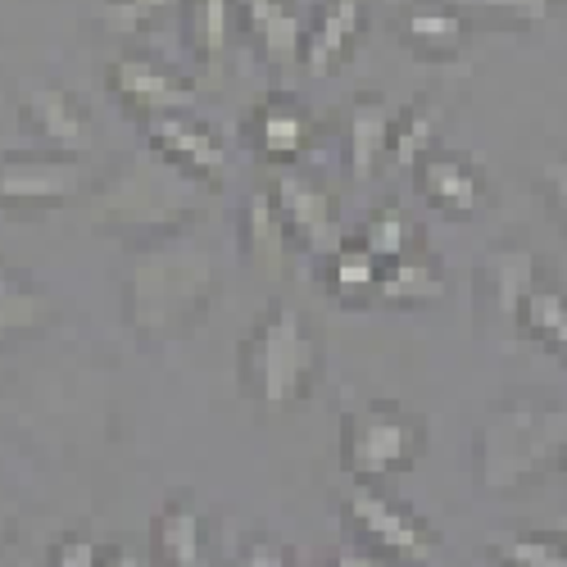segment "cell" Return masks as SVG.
<instances>
[{
	"label": "cell",
	"instance_id": "cell-1",
	"mask_svg": "<svg viewBox=\"0 0 567 567\" xmlns=\"http://www.w3.org/2000/svg\"><path fill=\"white\" fill-rule=\"evenodd\" d=\"M218 300V268L214 255L196 241H159L141 246L123 272V322L136 346L164 350L196 337L209 322Z\"/></svg>",
	"mask_w": 567,
	"mask_h": 567
},
{
	"label": "cell",
	"instance_id": "cell-2",
	"mask_svg": "<svg viewBox=\"0 0 567 567\" xmlns=\"http://www.w3.org/2000/svg\"><path fill=\"white\" fill-rule=\"evenodd\" d=\"M567 472V409L549 400H495L472 432V486L513 499Z\"/></svg>",
	"mask_w": 567,
	"mask_h": 567
},
{
	"label": "cell",
	"instance_id": "cell-3",
	"mask_svg": "<svg viewBox=\"0 0 567 567\" xmlns=\"http://www.w3.org/2000/svg\"><path fill=\"white\" fill-rule=\"evenodd\" d=\"M322 382V337L291 300H268L236 341V386L259 413H291Z\"/></svg>",
	"mask_w": 567,
	"mask_h": 567
},
{
	"label": "cell",
	"instance_id": "cell-4",
	"mask_svg": "<svg viewBox=\"0 0 567 567\" xmlns=\"http://www.w3.org/2000/svg\"><path fill=\"white\" fill-rule=\"evenodd\" d=\"M200 186L177 177L173 168L155 164H127L91 196V218L101 231L118 236L132 250L177 241L200 223Z\"/></svg>",
	"mask_w": 567,
	"mask_h": 567
},
{
	"label": "cell",
	"instance_id": "cell-5",
	"mask_svg": "<svg viewBox=\"0 0 567 567\" xmlns=\"http://www.w3.org/2000/svg\"><path fill=\"white\" fill-rule=\"evenodd\" d=\"M337 454L350 482L391 486L427 454V417L400 400H363L341 413Z\"/></svg>",
	"mask_w": 567,
	"mask_h": 567
},
{
	"label": "cell",
	"instance_id": "cell-6",
	"mask_svg": "<svg viewBox=\"0 0 567 567\" xmlns=\"http://www.w3.org/2000/svg\"><path fill=\"white\" fill-rule=\"evenodd\" d=\"M337 517L346 527V540L382 554L395 567H436L441 558V536L413 504L391 495L386 486L350 482L346 495L337 499Z\"/></svg>",
	"mask_w": 567,
	"mask_h": 567
},
{
	"label": "cell",
	"instance_id": "cell-7",
	"mask_svg": "<svg viewBox=\"0 0 567 567\" xmlns=\"http://www.w3.org/2000/svg\"><path fill=\"white\" fill-rule=\"evenodd\" d=\"M96 196L91 164L55 151H6L0 155V214H51Z\"/></svg>",
	"mask_w": 567,
	"mask_h": 567
},
{
	"label": "cell",
	"instance_id": "cell-8",
	"mask_svg": "<svg viewBox=\"0 0 567 567\" xmlns=\"http://www.w3.org/2000/svg\"><path fill=\"white\" fill-rule=\"evenodd\" d=\"M545 277L540 259L527 246H491L477 268H472V327H477L482 341H499L513 346V318L523 296Z\"/></svg>",
	"mask_w": 567,
	"mask_h": 567
},
{
	"label": "cell",
	"instance_id": "cell-9",
	"mask_svg": "<svg viewBox=\"0 0 567 567\" xmlns=\"http://www.w3.org/2000/svg\"><path fill=\"white\" fill-rule=\"evenodd\" d=\"M268 196L281 214V223H287L291 231V246L300 255H309L313 264H322L332 250H341L350 241V231L341 223V205L332 200V192H327L322 182H313L309 173L300 168H277L272 182H268Z\"/></svg>",
	"mask_w": 567,
	"mask_h": 567
},
{
	"label": "cell",
	"instance_id": "cell-10",
	"mask_svg": "<svg viewBox=\"0 0 567 567\" xmlns=\"http://www.w3.org/2000/svg\"><path fill=\"white\" fill-rule=\"evenodd\" d=\"M141 136H146V151L164 168H173L177 177L200 186V192L223 186L231 151H227V141L205 118H196V114H159V118L141 123Z\"/></svg>",
	"mask_w": 567,
	"mask_h": 567
},
{
	"label": "cell",
	"instance_id": "cell-11",
	"mask_svg": "<svg viewBox=\"0 0 567 567\" xmlns=\"http://www.w3.org/2000/svg\"><path fill=\"white\" fill-rule=\"evenodd\" d=\"M19 123L37 141V151L78 155V159H86L91 151H96V123H91V110L64 82H41V78L23 82L19 86Z\"/></svg>",
	"mask_w": 567,
	"mask_h": 567
},
{
	"label": "cell",
	"instance_id": "cell-12",
	"mask_svg": "<svg viewBox=\"0 0 567 567\" xmlns=\"http://www.w3.org/2000/svg\"><path fill=\"white\" fill-rule=\"evenodd\" d=\"M413 192L432 214L450 218V223H467L491 209L495 200V182L486 173V164L472 151H450L436 146L427 159L413 168Z\"/></svg>",
	"mask_w": 567,
	"mask_h": 567
},
{
	"label": "cell",
	"instance_id": "cell-13",
	"mask_svg": "<svg viewBox=\"0 0 567 567\" xmlns=\"http://www.w3.org/2000/svg\"><path fill=\"white\" fill-rule=\"evenodd\" d=\"M105 91L136 118H159V114H192L196 110V86L177 78L168 64H155L146 55H118L105 64Z\"/></svg>",
	"mask_w": 567,
	"mask_h": 567
},
{
	"label": "cell",
	"instance_id": "cell-14",
	"mask_svg": "<svg viewBox=\"0 0 567 567\" xmlns=\"http://www.w3.org/2000/svg\"><path fill=\"white\" fill-rule=\"evenodd\" d=\"M241 141L268 168H296L313 141V123L291 91H268L241 118Z\"/></svg>",
	"mask_w": 567,
	"mask_h": 567
},
{
	"label": "cell",
	"instance_id": "cell-15",
	"mask_svg": "<svg viewBox=\"0 0 567 567\" xmlns=\"http://www.w3.org/2000/svg\"><path fill=\"white\" fill-rule=\"evenodd\" d=\"M151 567H218L209 554V513L192 491H173L155 508Z\"/></svg>",
	"mask_w": 567,
	"mask_h": 567
},
{
	"label": "cell",
	"instance_id": "cell-16",
	"mask_svg": "<svg viewBox=\"0 0 567 567\" xmlns=\"http://www.w3.org/2000/svg\"><path fill=\"white\" fill-rule=\"evenodd\" d=\"M395 37L409 55L445 64V60H458L472 45L477 23H472L454 0H409L395 14Z\"/></svg>",
	"mask_w": 567,
	"mask_h": 567
},
{
	"label": "cell",
	"instance_id": "cell-17",
	"mask_svg": "<svg viewBox=\"0 0 567 567\" xmlns=\"http://www.w3.org/2000/svg\"><path fill=\"white\" fill-rule=\"evenodd\" d=\"M391 132H395V110L377 96V91H359L346 105V127H341V159L354 186L372 182L377 168L391 159Z\"/></svg>",
	"mask_w": 567,
	"mask_h": 567
},
{
	"label": "cell",
	"instance_id": "cell-18",
	"mask_svg": "<svg viewBox=\"0 0 567 567\" xmlns=\"http://www.w3.org/2000/svg\"><path fill=\"white\" fill-rule=\"evenodd\" d=\"M236 19H241V32L250 37V45L264 55L268 69L291 73L296 64H305L309 19L291 0H236Z\"/></svg>",
	"mask_w": 567,
	"mask_h": 567
},
{
	"label": "cell",
	"instance_id": "cell-19",
	"mask_svg": "<svg viewBox=\"0 0 567 567\" xmlns=\"http://www.w3.org/2000/svg\"><path fill=\"white\" fill-rule=\"evenodd\" d=\"M55 322H60V305L37 281V272L0 264V350L37 341L51 332Z\"/></svg>",
	"mask_w": 567,
	"mask_h": 567
},
{
	"label": "cell",
	"instance_id": "cell-20",
	"mask_svg": "<svg viewBox=\"0 0 567 567\" xmlns=\"http://www.w3.org/2000/svg\"><path fill=\"white\" fill-rule=\"evenodd\" d=\"M368 32L363 0H318V10L305 28V69L313 78H332Z\"/></svg>",
	"mask_w": 567,
	"mask_h": 567
},
{
	"label": "cell",
	"instance_id": "cell-21",
	"mask_svg": "<svg viewBox=\"0 0 567 567\" xmlns=\"http://www.w3.org/2000/svg\"><path fill=\"white\" fill-rule=\"evenodd\" d=\"M236 241H241V259L259 277L277 281L281 272H287V259H291L296 246H291V231H287V223H281L272 196H268V186H259V192L246 200V209L236 214Z\"/></svg>",
	"mask_w": 567,
	"mask_h": 567
},
{
	"label": "cell",
	"instance_id": "cell-22",
	"mask_svg": "<svg viewBox=\"0 0 567 567\" xmlns=\"http://www.w3.org/2000/svg\"><path fill=\"white\" fill-rule=\"evenodd\" d=\"M513 341L536 346L549 359H558L567 368V291L554 277H540L536 287L523 296L513 318Z\"/></svg>",
	"mask_w": 567,
	"mask_h": 567
},
{
	"label": "cell",
	"instance_id": "cell-23",
	"mask_svg": "<svg viewBox=\"0 0 567 567\" xmlns=\"http://www.w3.org/2000/svg\"><path fill=\"white\" fill-rule=\"evenodd\" d=\"M445 296V268L441 259L417 246L391 264H382V277H377V296L372 305H391V309H422V305H436Z\"/></svg>",
	"mask_w": 567,
	"mask_h": 567
},
{
	"label": "cell",
	"instance_id": "cell-24",
	"mask_svg": "<svg viewBox=\"0 0 567 567\" xmlns=\"http://www.w3.org/2000/svg\"><path fill=\"white\" fill-rule=\"evenodd\" d=\"M441 123L445 105L436 101V91H422L404 110H395V132H391V164L395 168H417L436 146H441Z\"/></svg>",
	"mask_w": 567,
	"mask_h": 567
},
{
	"label": "cell",
	"instance_id": "cell-25",
	"mask_svg": "<svg viewBox=\"0 0 567 567\" xmlns=\"http://www.w3.org/2000/svg\"><path fill=\"white\" fill-rule=\"evenodd\" d=\"M236 28H241L236 0H182V37H186V51L200 64H214L227 55Z\"/></svg>",
	"mask_w": 567,
	"mask_h": 567
},
{
	"label": "cell",
	"instance_id": "cell-26",
	"mask_svg": "<svg viewBox=\"0 0 567 567\" xmlns=\"http://www.w3.org/2000/svg\"><path fill=\"white\" fill-rule=\"evenodd\" d=\"M318 281H322V291L332 296L337 305H372V296H377V277H382V264H377L354 236L341 246V250H332L322 264H318Z\"/></svg>",
	"mask_w": 567,
	"mask_h": 567
},
{
	"label": "cell",
	"instance_id": "cell-27",
	"mask_svg": "<svg viewBox=\"0 0 567 567\" xmlns=\"http://www.w3.org/2000/svg\"><path fill=\"white\" fill-rule=\"evenodd\" d=\"M354 241H359L377 264H391V259L417 250L422 236H417V223H413V214H409L404 205H377V209L359 223Z\"/></svg>",
	"mask_w": 567,
	"mask_h": 567
},
{
	"label": "cell",
	"instance_id": "cell-28",
	"mask_svg": "<svg viewBox=\"0 0 567 567\" xmlns=\"http://www.w3.org/2000/svg\"><path fill=\"white\" fill-rule=\"evenodd\" d=\"M482 554L491 567H567V540L558 532H549V536H536V532L499 536Z\"/></svg>",
	"mask_w": 567,
	"mask_h": 567
},
{
	"label": "cell",
	"instance_id": "cell-29",
	"mask_svg": "<svg viewBox=\"0 0 567 567\" xmlns=\"http://www.w3.org/2000/svg\"><path fill=\"white\" fill-rule=\"evenodd\" d=\"M454 6L477 23V28H504V32H523L549 23L558 0H454Z\"/></svg>",
	"mask_w": 567,
	"mask_h": 567
},
{
	"label": "cell",
	"instance_id": "cell-30",
	"mask_svg": "<svg viewBox=\"0 0 567 567\" xmlns=\"http://www.w3.org/2000/svg\"><path fill=\"white\" fill-rule=\"evenodd\" d=\"M218 567H300V558H296V549L281 536L255 527V532H241L223 549Z\"/></svg>",
	"mask_w": 567,
	"mask_h": 567
},
{
	"label": "cell",
	"instance_id": "cell-31",
	"mask_svg": "<svg viewBox=\"0 0 567 567\" xmlns=\"http://www.w3.org/2000/svg\"><path fill=\"white\" fill-rule=\"evenodd\" d=\"M540 200H545V209H549V218L567 231V155H549L545 164H540Z\"/></svg>",
	"mask_w": 567,
	"mask_h": 567
},
{
	"label": "cell",
	"instance_id": "cell-32",
	"mask_svg": "<svg viewBox=\"0 0 567 567\" xmlns=\"http://www.w3.org/2000/svg\"><path fill=\"white\" fill-rule=\"evenodd\" d=\"M110 545H96L91 536H64L45 554V567H105Z\"/></svg>",
	"mask_w": 567,
	"mask_h": 567
},
{
	"label": "cell",
	"instance_id": "cell-33",
	"mask_svg": "<svg viewBox=\"0 0 567 567\" xmlns=\"http://www.w3.org/2000/svg\"><path fill=\"white\" fill-rule=\"evenodd\" d=\"M164 6H168V0H105L101 19H105L114 32H136V28H146L151 19H159Z\"/></svg>",
	"mask_w": 567,
	"mask_h": 567
},
{
	"label": "cell",
	"instance_id": "cell-34",
	"mask_svg": "<svg viewBox=\"0 0 567 567\" xmlns=\"http://www.w3.org/2000/svg\"><path fill=\"white\" fill-rule=\"evenodd\" d=\"M322 567H395V563H386L382 554H372V549H363V545L346 540V545H337L332 554L322 558Z\"/></svg>",
	"mask_w": 567,
	"mask_h": 567
},
{
	"label": "cell",
	"instance_id": "cell-35",
	"mask_svg": "<svg viewBox=\"0 0 567 567\" xmlns=\"http://www.w3.org/2000/svg\"><path fill=\"white\" fill-rule=\"evenodd\" d=\"M105 567H151V558H141V554H132V549H123V545H110Z\"/></svg>",
	"mask_w": 567,
	"mask_h": 567
},
{
	"label": "cell",
	"instance_id": "cell-36",
	"mask_svg": "<svg viewBox=\"0 0 567 567\" xmlns=\"http://www.w3.org/2000/svg\"><path fill=\"white\" fill-rule=\"evenodd\" d=\"M554 532H558V536L567 540V513H563V517H558V523H554Z\"/></svg>",
	"mask_w": 567,
	"mask_h": 567
},
{
	"label": "cell",
	"instance_id": "cell-37",
	"mask_svg": "<svg viewBox=\"0 0 567 567\" xmlns=\"http://www.w3.org/2000/svg\"><path fill=\"white\" fill-rule=\"evenodd\" d=\"M558 6H567V0H558Z\"/></svg>",
	"mask_w": 567,
	"mask_h": 567
},
{
	"label": "cell",
	"instance_id": "cell-38",
	"mask_svg": "<svg viewBox=\"0 0 567 567\" xmlns=\"http://www.w3.org/2000/svg\"><path fill=\"white\" fill-rule=\"evenodd\" d=\"M563 477H567V472H563Z\"/></svg>",
	"mask_w": 567,
	"mask_h": 567
}]
</instances>
